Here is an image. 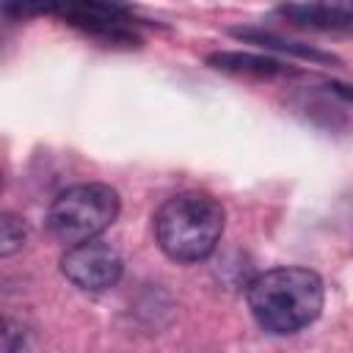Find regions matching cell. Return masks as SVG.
<instances>
[{
	"label": "cell",
	"mask_w": 353,
	"mask_h": 353,
	"mask_svg": "<svg viewBox=\"0 0 353 353\" xmlns=\"http://www.w3.org/2000/svg\"><path fill=\"white\" fill-rule=\"evenodd\" d=\"M245 301L262 331L287 336L303 331L320 317L325 290L314 270L281 265L259 273L248 284Z\"/></svg>",
	"instance_id": "6da1fadb"
},
{
	"label": "cell",
	"mask_w": 353,
	"mask_h": 353,
	"mask_svg": "<svg viewBox=\"0 0 353 353\" xmlns=\"http://www.w3.org/2000/svg\"><path fill=\"white\" fill-rule=\"evenodd\" d=\"M226 212L210 193L188 190L160 204L154 212V240L160 251L179 262L193 265L207 259L221 243Z\"/></svg>",
	"instance_id": "7a4b0ae2"
},
{
	"label": "cell",
	"mask_w": 353,
	"mask_h": 353,
	"mask_svg": "<svg viewBox=\"0 0 353 353\" xmlns=\"http://www.w3.org/2000/svg\"><path fill=\"white\" fill-rule=\"evenodd\" d=\"M121 210L119 193L105 182H80L55 196L47 212V229L50 234L63 243H85L99 237Z\"/></svg>",
	"instance_id": "3957f363"
},
{
	"label": "cell",
	"mask_w": 353,
	"mask_h": 353,
	"mask_svg": "<svg viewBox=\"0 0 353 353\" xmlns=\"http://www.w3.org/2000/svg\"><path fill=\"white\" fill-rule=\"evenodd\" d=\"M8 14H52L94 39L113 44H135V17L124 0H6Z\"/></svg>",
	"instance_id": "277c9868"
},
{
	"label": "cell",
	"mask_w": 353,
	"mask_h": 353,
	"mask_svg": "<svg viewBox=\"0 0 353 353\" xmlns=\"http://www.w3.org/2000/svg\"><path fill=\"white\" fill-rule=\"evenodd\" d=\"M121 254L102 240H85L66 245L61 256V273L83 292H105L121 279Z\"/></svg>",
	"instance_id": "5b68a950"
},
{
	"label": "cell",
	"mask_w": 353,
	"mask_h": 353,
	"mask_svg": "<svg viewBox=\"0 0 353 353\" xmlns=\"http://www.w3.org/2000/svg\"><path fill=\"white\" fill-rule=\"evenodd\" d=\"M281 14L290 17L295 25L314 28V30H334V33L353 30V0H309V3H292V6H284Z\"/></svg>",
	"instance_id": "8992f818"
},
{
	"label": "cell",
	"mask_w": 353,
	"mask_h": 353,
	"mask_svg": "<svg viewBox=\"0 0 353 353\" xmlns=\"http://www.w3.org/2000/svg\"><path fill=\"white\" fill-rule=\"evenodd\" d=\"M210 63L223 72L234 74H254V77H270V74H284L287 69L265 55H251V52H215L210 55Z\"/></svg>",
	"instance_id": "52a82bcc"
},
{
	"label": "cell",
	"mask_w": 353,
	"mask_h": 353,
	"mask_svg": "<svg viewBox=\"0 0 353 353\" xmlns=\"http://www.w3.org/2000/svg\"><path fill=\"white\" fill-rule=\"evenodd\" d=\"M28 240V226L22 223V218L6 212L3 221H0V254L3 256H11L14 251H19Z\"/></svg>",
	"instance_id": "ba28073f"
},
{
	"label": "cell",
	"mask_w": 353,
	"mask_h": 353,
	"mask_svg": "<svg viewBox=\"0 0 353 353\" xmlns=\"http://www.w3.org/2000/svg\"><path fill=\"white\" fill-rule=\"evenodd\" d=\"M334 88H336V91H339L345 99H350V102H353V88H347V85H334Z\"/></svg>",
	"instance_id": "9c48e42d"
}]
</instances>
